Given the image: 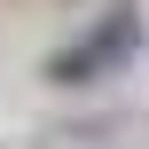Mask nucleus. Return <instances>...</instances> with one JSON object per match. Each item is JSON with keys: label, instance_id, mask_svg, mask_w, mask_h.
<instances>
[{"label": "nucleus", "instance_id": "obj_1", "mask_svg": "<svg viewBox=\"0 0 149 149\" xmlns=\"http://www.w3.org/2000/svg\"><path fill=\"white\" fill-rule=\"evenodd\" d=\"M126 47H134V16H118L110 31H94V39H86V47H71V55H55V63H47V79H86V71H102L110 55H126Z\"/></svg>", "mask_w": 149, "mask_h": 149}]
</instances>
